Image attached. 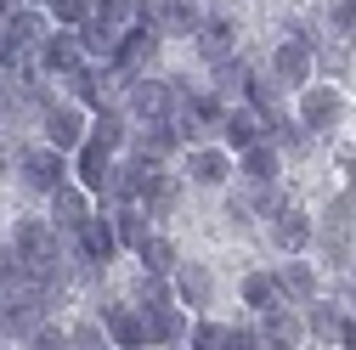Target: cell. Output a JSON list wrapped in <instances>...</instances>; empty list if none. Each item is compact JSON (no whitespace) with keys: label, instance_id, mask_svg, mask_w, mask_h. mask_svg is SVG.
Returning a JSON list of instances; mask_svg holds the SVG:
<instances>
[{"label":"cell","instance_id":"cell-1","mask_svg":"<svg viewBox=\"0 0 356 350\" xmlns=\"http://www.w3.org/2000/svg\"><path fill=\"white\" fill-rule=\"evenodd\" d=\"M68 153H57V147H46V142H40V147H23L17 153V181L29 187V192H40V198H51L57 187H68Z\"/></svg>","mask_w":356,"mask_h":350},{"label":"cell","instance_id":"cell-2","mask_svg":"<svg viewBox=\"0 0 356 350\" xmlns=\"http://www.w3.org/2000/svg\"><path fill=\"white\" fill-rule=\"evenodd\" d=\"M350 238H356V198L339 192L328 209H323V226H317V243L328 254V266H345L350 260Z\"/></svg>","mask_w":356,"mask_h":350},{"label":"cell","instance_id":"cell-3","mask_svg":"<svg viewBox=\"0 0 356 350\" xmlns=\"http://www.w3.org/2000/svg\"><path fill=\"white\" fill-rule=\"evenodd\" d=\"M124 113L136 119V124H159L175 113V79H147L136 74L130 79V91H124Z\"/></svg>","mask_w":356,"mask_h":350},{"label":"cell","instance_id":"cell-4","mask_svg":"<svg viewBox=\"0 0 356 350\" xmlns=\"http://www.w3.org/2000/svg\"><path fill=\"white\" fill-rule=\"evenodd\" d=\"M170 288H175V305H181L187 317H209L215 305V272L204 260H181V266L170 272Z\"/></svg>","mask_w":356,"mask_h":350},{"label":"cell","instance_id":"cell-5","mask_svg":"<svg viewBox=\"0 0 356 350\" xmlns=\"http://www.w3.org/2000/svg\"><path fill=\"white\" fill-rule=\"evenodd\" d=\"M136 23H147L170 40V34H193L204 23V12H198V0H136Z\"/></svg>","mask_w":356,"mask_h":350},{"label":"cell","instance_id":"cell-6","mask_svg":"<svg viewBox=\"0 0 356 350\" xmlns=\"http://www.w3.org/2000/svg\"><path fill=\"white\" fill-rule=\"evenodd\" d=\"M40 130H46V147L74 158V147L91 136V119H85V108H74V102H51L46 113H40Z\"/></svg>","mask_w":356,"mask_h":350},{"label":"cell","instance_id":"cell-7","mask_svg":"<svg viewBox=\"0 0 356 350\" xmlns=\"http://www.w3.org/2000/svg\"><path fill=\"white\" fill-rule=\"evenodd\" d=\"M159 51H164V34L147 28V23H130V28L119 34V46H113V62H119L124 74H147V68L159 62Z\"/></svg>","mask_w":356,"mask_h":350},{"label":"cell","instance_id":"cell-8","mask_svg":"<svg viewBox=\"0 0 356 350\" xmlns=\"http://www.w3.org/2000/svg\"><path fill=\"white\" fill-rule=\"evenodd\" d=\"M102 333H108V344L113 350H147V317L136 311V305H124V299H113V305H102Z\"/></svg>","mask_w":356,"mask_h":350},{"label":"cell","instance_id":"cell-9","mask_svg":"<svg viewBox=\"0 0 356 350\" xmlns=\"http://www.w3.org/2000/svg\"><path fill=\"white\" fill-rule=\"evenodd\" d=\"M34 68H40V74H57V79H68L74 68H85L79 34H74V28H51L46 40H40V51H34Z\"/></svg>","mask_w":356,"mask_h":350},{"label":"cell","instance_id":"cell-10","mask_svg":"<svg viewBox=\"0 0 356 350\" xmlns=\"http://www.w3.org/2000/svg\"><path fill=\"white\" fill-rule=\"evenodd\" d=\"M181 192H187V181L175 169H153L147 181H142V192H136V209L147 215V221H164V215L181 209Z\"/></svg>","mask_w":356,"mask_h":350},{"label":"cell","instance_id":"cell-11","mask_svg":"<svg viewBox=\"0 0 356 350\" xmlns=\"http://www.w3.org/2000/svg\"><path fill=\"white\" fill-rule=\"evenodd\" d=\"M272 283H277V299L283 305H300V311H305V305L311 299H317V266H311V260H300V254H283V266L272 272Z\"/></svg>","mask_w":356,"mask_h":350},{"label":"cell","instance_id":"cell-12","mask_svg":"<svg viewBox=\"0 0 356 350\" xmlns=\"http://www.w3.org/2000/svg\"><path fill=\"white\" fill-rule=\"evenodd\" d=\"M339 119H345V97L334 91V85H305V91H300V124L311 130V136L334 130Z\"/></svg>","mask_w":356,"mask_h":350},{"label":"cell","instance_id":"cell-13","mask_svg":"<svg viewBox=\"0 0 356 350\" xmlns=\"http://www.w3.org/2000/svg\"><path fill=\"white\" fill-rule=\"evenodd\" d=\"M254 328H260L266 350H294V344L305 339V317H300V305H283V299L272 305V311H260Z\"/></svg>","mask_w":356,"mask_h":350},{"label":"cell","instance_id":"cell-14","mask_svg":"<svg viewBox=\"0 0 356 350\" xmlns=\"http://www.w3.org/2000/svg\"><path fill=\"white\" fill-rule=\"evenodd\" d=\"M311 74H317L311 46H300V40H277V51H272V79L283 85V91H305Z\"/></svg>","mask_w":356,"mask_h":350},{"label":"cell","instance_id":"cell-15","mask_svg":"<svg viewBox=\"0 0 356 350\" xmlns=\"http://www.w3.org/2000/svg\"><path fill=\"white\" fill-rule=\"evenodd\" d=\"M91 215H97L91 192H85L79 181H68V187H57V192H51V215H46V221H51L57 232H68V238H74L85 221H91Z\"/></svg>","mask_w":356,"mask_h":350},{"label":"cell","instance_id":"cell-16","mask_svg":"<svg viewBox=\"0 0 356 350\" xmlns=\"http://www.w3.org/2000/svg\"><path fill=\"white\" fill-rule=\"evenodd\" d=\"M142 317H147V350H181L187 344L193 317L181 311V305H153V311H142Z\"/></svg>","mask_w":356,"mask_h":350},{"label":"cell","instance_id":"cell-17","mask_svg":"<svg viewBox=\"0 0 356 350\" xmlns=\"http://www.w3.org/2000/svg\"><path fill=\"white\" fill-rule=\"evenodd\" d=\"M193 46H198V57L215 68V62H227V57H238V23L232 17H204L198 28H193Z\"/></svg>","mask_w":356,"mask_h":350},{"label":"cell","instance_id":"cell-18","mask_svg":"<svg viewBox=\"0 0 356 350\" xmlns=\"http://www.w3.org/2000/svg\"><path fill=\"white\" fill-rule=\"evenodd\" d=\"M311 238H317V226H311V215H305L300 203H283V209L272 215V243H277L283 254H305Z\"/></svg>","mask_w":356,"mask_h":350},{"label":"cell","instance_id":"cell-19","mask_svg":"<svg viewBox=\"0 0 356 350\" xmlns=\"http://www.w3.org/2000/svg\"><path fill=\"white\" fill-rule=\"evenodd\" d=\"M113 158H119V153H108L102 142H91V136H85V142L74 147V158H68V169L79 175V187H85V192L97 198V187L108 181V169H113Z\"/></svg>","mask_w":356,"mask_h":350},{"label":"cell","instance_id":"cell-20","mask_svg":"<svg viewBox=\"0 0 356 350\" xmlns=\"http://www.w3.org/2000/svg\"><path fill=\"white\" fill-rule=\"evenodd\" d=\"M238 175H243V181H254V187H272L277 175H283V153L260 136L254 147H243V153H238Z\"/></svg>","mask_w":356,"mask_h":350},{"label":"cell","instance_id":"cell-21","mask_svg":"<svg viewBox=\"0 0 356 350\" xmlns=\"http://www.w3.org/2000/svg\"><path fill=\"white\" fill-rule=\"evenodd\" d=\"M227 175H232V153L227 147H193L187 153V181L193 187H220V181H227Z\"/></svg>","mask_w":356,"mask_h":350},{"label":"cell","instance_id":"cell-22","mask_svg":"<svg viewBox=\"0 0 356 350\" xmlns=\"http://www.w3.org/2000/svg\"><path fill=\"white\" fill-rule=\"evenodd\" d=\"M91 142H102L108 153H119V147L130 142V113H124L119 102H102V108L91 113Z\"/></svg>","mask_w":356,"mask_h":350},{"label":"cell","instance_id":"cell-23","mask_svg":"<svg viewBox=\"0 0 356 350\" xmlns=\"http://www.w3.org/2000/svg\"><path fill=\"white\" fill-rule=\"evenodd\" d=\"M220 136H227V147H238V153H243V147H254V142L266 136V119H260L254 108H243V102H238V108H227V119H220Z\"/></svg>","mask_w":356,"mask_h":350},{"label":"cell","instance_id":"cell-24","mask_svg":"<svg viewBox=\"0 0 356 350\" xmlns=\"http://www.w3.org/2000/svg\"><path fill=\"white\" fill-rule=\"evenodd\" d=\"M300 317H305V339L339 344V328H345V305H334V299H328V305H323V299H311Z\"/></svg>","mask_w":356,"mask_h":350},{"label":"cell","instance_id":"cell-25","mask_svg":"<svg viewBox=\"0 0 356 350\" xmlns=\"http://www.w3.org/2000/svg\"><path fill=\"white\" fill-rule=\"evenodd\" d=\"M113 215V238H119V254L130 249V254H136L147 238H153V221H147V215L136 209V203H124V209H108Z\"/></svg>","mask_w":356,"mask_h":350},{"label":"cell","instance_id":"cell-26","mask_svg":"<svg viewBox=\"0 0 356 350\" xmlns=\"http://www.w3.org/2000/svg\"><path fill=\"white\" fill-rule=\"evenodd\" d=\"M209 91L227 102V108H238V102H243V91H249V62H243V57L215 62V85H209Z\"/></svg>","mask_w":356,"mask_h":350},{"label":"cell","instance_id":"cell-27","mask_svg":"<svg viewBox=\"0 0 356 350\" xmlns=\"http://www.w3.org/2000/svg\"><path fill=\"white\" fill-rule=\"evenodd\" d=\"M136 260H142V272H147V277H170L175 266H181V249H175L164 232H153V238L136 249Z\"/></svg>","mask_w":356,"mask_h":350},{"label":"cell","instance_id":"cell-28","mask_svg":"<svg viewBox=\"0 0 356 350\" xmlns=\"http://www.w3.org/2000/svg\"><path fill=\"white\" fill-rule=\"evenodd\" d=\"M6 34H12V46H17V51H40V40L51 34V17H46V12H34V6H23V12L6 23Z\"/></svg>","mask_w":356,"mask_h":350},{"label":"cell","instance_id":"cell-29","mask_svg":"<svg viewBox=\"0 0 356 350\" xmlns=\"http://www.w3.org/2000/svg\"><path fill=\"white\" fill-rule=\"evenodd\" d=\"M243 108H254V113H260L266 124H277V119H283V85H277V79H254V74H249Z\"/></svg>","mask_w":356,"mask_h":350},{"label":"cell","instance_id":"cell-30","mask_svg":"<svg viewBox=\"0 0 356 350\" xmlns=\"http://www.w3.org/2000/svg\"><path fill=\"white\" fill-rule=\"evenodd\" d=\"M266 142L277 153H289V158H300V153H311V130L300 119H277V124H266Z\"/></svg>","mask_w":356,"mask_h":350},{"label":"cell","instance_id":"cell-31","mask_svg":"<svg viewBox=\"0 0 356 350\" xmlns=\"http://www.w3.org/2000/svg\"><path fill=\"white\" fill-rule=\"evenodd\" d=\"M238 299L249 305L254 317H260V311H272V305H277V283H272V272H243V283H238Z\"/></svg>","mask_w":356,"mask_h":350},{"label":"cell","instance_id":"cell-32","mask_svg":"<svg viewBox=\"0 0 356 350\" xmlns=\"http://www.w3.org/2000/svg\"><path fill=\"white\" fill-rule=\"evenodd\" d=\"M68 91H74V108H102V74L91 68V62H85V68H74L68 74Z\"/></svg>","mask_w":356,"mask_h":350},{"label":"cell","instance_id":"cell-33","mask_svg":"<svg viewBox=\"0 0 356 350\" xmlns=\"http://www.w3.org/2000/svg\"><path fill=\"white\" fill-rule=\"evenodd\" d=\"M227 339H232V328L215 317H193V328H187V350H227Z\"/></svg>","mask_w":356,"mask_h":350},{"label":"cell","instance_id":"cell-34","mask_svg":"<svg viewBox=\"0 0 356 350\" xmlns=\"http://www.w3.org/2000/svg\"><path fill=\"white\" fill-rule=\"evenodd\" d=\"M130 305H136V311H153V305H175V288H170V277H136V299H130Z\"/></svg>","mask_w":356,"mask_h":350},{"label":"cell","instance_id":"cell-35","mask_svg":"<svg viewBox=\"0 0 356 350\" xmlns=\"http://www.w3.org/2000/svg\"><path fill=\"white\" fill-rule=\"evenodd\" d=\"M311 62H317L328 79H339V74L350 68V40H323V46L311 51Z\"/></svg>","mask_w":356,"mask_h":350},{"label":"cell","instance_id":"cell-36","mask_svg":"<svg viewBox=\"0 0 356 350\" xmlns=\"http://www.w3.org/2000/svg\"><path fill=\"white\" fill-rule=\"evenodd\" d=\"M51 17V28H79L85 17H91V0H40Z\"/></svg>","mask_w":356,"mask_h":350},{"label":"cell","instance_id":"cell-37","mask_svg":"<svg viewBox=\"0 0 356 350\" xmlns=\"http://www.w3.org/2000/svg\"><path fill=\"white\" fill-rule=\"evenodd\" d=\"M91 17L97 23H108V28H130V23H136V0H91Z\"/></svg>","mask_w":356,"mask_h":350},{"label":"cell","instance_id":"cell-38","mask_svg":"<svg viewBox=\"0 0 356 350\" xmlns=\"http://www.w3.org/2000/svg\"><path fill=\"white\" fill-rule=\"evenodd\" d=\"M323 17L339 40H356V0H323Z\"/></svg>","mask_w":356,"mask_h":350},{"label":"cell","instance_id":"cell-39","mask_svg":"<svg viewBox=\"0 0 356 350\" xmlns=\"http://www.w3.org/2000/svg\"><path fill=\"white\" fill-rule=\"evenodd\" d=\"M68 350H113V344H108L102 322L91 317V322H74V328H68Z\"/></svg>","mask_w":356,"mask_h":350},{"label":"cell","instance_id":"cell-40","mask_svg":"<svg viewBox=\"0 0 356 350\" xmlns=\"http://www.w3.org/2000/svg\"><path fill=\"white\" fill-rule=\"evenodd\" d=\"M17 288H23V266H17V254H12V249H0V299L17 294Z\"/></svg>","mask_w":356,"mask_h":350},{"label":"cell","instance_id":"cell-41","mask_svg":"<svg viewBox=\"0 0 356 350\" xmlns=\"http://www.w3.org/2000/svg\"><path fill=\"white\" fill-rule=\"evenodd\" d=\"M227 350H266V339H260V328H254V322H243V328L232 322V339H227Z\"/></svg>","mask_w":356,"mask_h":350},{"label":"cell","instance_id":"cell-42","mask_svg":"<svg viewBox=\"0 0 356 350\" xmlns=\"http://www.w3.org/2000/svg\"><path fill=\"white\" fill-rule=\"evenodd\" d=\"M227 221H232L238 232H249V226H254V209H249V198H243V192H232V198H227Z\"/></svg>","mask_w":356,"mask_h":350},{"label":"cell","instance_id":"cell-43","mask_svg":"<svg viewBox=\"0 0 356 350\" xmlns=\"http://www.w3.org/2000/svg\"><path fill=\"white\" fill-rule=\"evenodd\" d=\"M334 350H356V311H345V328H339V344Z\"/></svg>","mask_w":356,"mask_h":350},{"label":"cell","instance_id":"cell-44","mask_svg":"<svg viewBox=\"0 0 356 350\" xmlns=\"http://www.w3.org/2000/svg\"><path fill=\"white\" fill-rule=\"evenodd\" d=\"M17 12H23V0H0V23H12Z\"/></svg>","mask_w":356,"mask_h":350},{"label":"cell","instance_id":"cell-45","mask_svg":"<svg viewBox=\"0 0 356 350\" xmlns=\"http://www.w3.org/2000/svg\"><path fill=\"white\" fill-rule=\"evenodd\" d=\"M339 164H345V169L356 175V142H350V147H339Z\"/></svg>","mask_w":356,"mask_h":350},{"label":"cell","instance_id":"cell-46","mask_svg":"<svg viewBox=\"0 0 356 350\" xmlns=\"http://www.w3.org/2000/svg\"><path fill=\"white\" fill-rule=\"evenodd\" d=\"M0 158H6V136H0Z\"/></svg>","mask_w":356,"mask_h":350},{"label":"cell","instance_id":"cell-47","mask_svg":"<svg viewBox=\"0 0 356 350\" xmlns=\"http://www.w3.org/2000/svg\"><path fill=\"white\" fill-rule=\"evenodd\" d=\"M181 350H187V344H181Z\"/></svg>","mask_w":356,"mask_h":350}]
</instances>
